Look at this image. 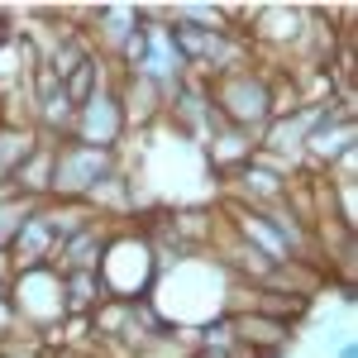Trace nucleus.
Masks as SVG:
<instances>
[{
	"label": "nucleus",
	"instance_id": "1",
	"mask_svg": "<svg viewBox=\"0 0 358 358\" xmlns=\"http://www.w3.org/2000/svg\"><path fill=\"white\" fill-rule=\"evenodd\" d=\"M96 277H101V287H106L110 301H148V292L158 282V253H153L148 234L134 220L110 229Z\"/></svg>",
	"mask_w": 358,
	"mask_h": 358
},
{
	"label": "nucleus",
	"instance_id": "2",
	"mask_svg": "<svg viewBox=\"0 0 358 358\" xmlns=\"http://www.w3.org/2000/svg\"><path fill=\"white\" fill-rule=\"evenodd\" d=\"M206 96H210L215 120L229 124V129H239V134H248V138H258L273 124V77L258 62H248L239 72H224V77H210Z\"/></svg>",
	"mask_w": 358,
	"mask_h": 358
},
{
	"label": "nucleus",
	"instance_id": "3",
	"mask_svg": "<svg viewBox=\"0 0 358 358\" xmlns=\"http://www.w3.org/2000/svg\"><path fill=\"white\" fill-rule=\"evenodd\" d=\"M115 172H120V153L91 148V143H77V138H57L53 143V187H48V201L86 206V196L96 192L101 182H110Z\"/></svg>",
	"mask_w": 358,
	"mask_h": 358
},
{
	"label": "nucleus",
	"instance_id": "4",
	"mask_svg": "<svg viewBox=\"0 0 358 358\" xmlns=\"http://www.w3.org/2000/svg\"><path fill=\"white\" fill-rule=\"evenodd\" d=\"M5 296L15 306V320L24 334H57L67 325V306H62V273L57 268H24L10 273Z\"/></svg>",
	"mask_w": 358,
	"mask_h": 358
},
{
	"label": "nucleus",
	"instance_id": "5",
	"mask_svg": "<svg viewBox=\"0 0 358 358\" xmlns=\"http://www.w3.org/2000/svg\"><path fill=\"white\" fill-rule=\"evenodd\" d=\"M115 82H120V72H115V77L101 86L86 106H77V115H72V134H67V138L91 143V148H110V153H120V143L129 138V124H124V106H120Z\"/></svg>",
	"mask_w": 358,
	"mask_h": 358
},
{
	"label": "nucleus",
	"instance_id": "6",
	"mask_svg": "<svg viewBox=\"0 0 358 358\" xmlns=\"http://www.w3.org/2000/svg\"><path fill=\"white\" fill-rule=\"evenodd\" d=\"M53 248H57L53 220H48V210H43V201H38V206L29 210V220L20 224V234L10 239L5 258L15 263V273H24V268H48V263H53Z\"/></svg>",
	"mask_w": 358,
	"mask_h": 358
},
{
	"label": "nucleus",
	"instance_id": "7",
	"mask_svg": "<svg viewBox=\"0 0 358 358\" xmlns=\"http://www.w3.org/2000/svg\"><path fill=\"white\" fill-rule=\"evenodd\" d=\"M234 325V339L253 349L258 358H282L292 344H296V325L277 320V315H258V310H244V315H229Z\"/></svg>",
	"mask_w": 358,
	"mask_h": 358
},
{
	"label": "nucleus",
	"instance_id": "8",
	"mask_svg": "<svg viewBox=\"0 0 358 358\" xmlns=\"http://www.w3.org/2000/svg\"><path fill=\"white\" fill-rule=\"evenodd\" d=\"M110 229H115L110 220H91L86 229H77L72 239H62V244L53 248V263H48V268H57V273H96Z\"/></svg>",
	"mask_w": 358,
	"mask_h": 358
},
{
	"label": "nucleus",
	"instance_id": "9",
	"mask_svg": "<svg viewBox=\"0 0 358 358\" xmlns=\"http://www.w3.org/2000/svg\"><path fill=\"white\" fill-rule=\"evenodd\" d=\"M53 143L57 138L38 134V143L29 148V158L15 167L10 177V192L24 196V201H48V187H53Z\"/></svg>",
	"mask_w": 358,
	"mask_h": 358
},
{
	"label": "nucleus",
	"instance_id": "10",
	"mask_svg": "<svg viewBox=\"0 0 358 358\" xmlns=\"http://www.w3.org/2000/svg\"><path fill=\"white\" fill-rule=\"evenodd\" d=\"M101 301H106V287H101L96 273H62V306H67V320H86Z\"/></svg>",
	"mask_w": 358,
	"mask_h": 358
},
{
	"label": "nucleus",
	"instance_id": "11",
	"mask_svg": "<svg viewBox=\"0 0 358 358\" xmlns=\"http://www.w3.org/2000/svg\"><path fill=\"white\" fill-rule=\"evenodd\" d=\"M34 143H38V129L34 124H5L0 129V192H10V177L29 158Z\"/></svg>",
	"mask_w": 358,
	"mask_h": 358
},
{
	"label": "nucleus",
	"instance_id": "12",
	"mask_svg": "<svg viewBox=\"0 0 358 358\" xmlns=\"http://www.w3.org/2000/svg\"><path fill=\"white\" fill-rule=\"evenodd\" d=\"M34 206H38V201H24V196H15V192H0V258H5L10 239L20 234V224L29 220Z\"/></svg>",
	"mask_w": 358,
	"mask_h": 358
},
{
	"label": "nucleus",
	"instance_id": "13",
	"mask_svg": "<svg viewBox=\"0 0 358 358\" xmlns=\"http://www.w3.org/2000/svg\"><path fill=\"white\" fill-rule=\"evenodd\" d=\"M15 330H20V320H15V306H10V296L0 292V344H5V339H10Z\"/></svg>",
	"mask_w": 358,
	"mask_h": 358
},
{
	"label": "nucleus",
	"instance_id": "14",
	"mask_svg": "<svg viewBox=\"0 0 358 358\" xmlns=\"http://www.w3.org/2000/svg\"><path fill=\"white\" fill-rule=\"evenodd\" d=\"M15 38H20V29H10V20L0 15V48H15Z\"/></svg>",
	"mask_w": 358,
	"mask_h": 358
},
{
	"label": "nucleus",
	"instance_id": "15",
	"mask_svg": "<svg viewBox=\"0 0 358 358\" xmlns=\"http://www.w3.org/2000/svg\"><path fill=\"white\" fill-rule=\"evenodd\" d=\"M334 358H358V339H339L334 344Z\"/></svg>",
	"mask_w": 358,
	"mask_h": 358
},
{
	"label": "nucleus",
	"instance_id": "16",
	"mask_svg": "<svg viewBox=\"0 0 358 358\" xmlns=\"http://www.w3.org/2000/svg\"><path fill=\"white\" fill-rule=\"evenodd\" d=\"M182 358H206V354H196V349H187V354H182Z\"/></svg>",
	"mask_w": 358,
	"mask_h": 358
},
{
	"label": "nucleus",
	"instance_id": "17",
	"mask_svg": "<svg viewBox=\"0 0 358 358\" xmlns=\"http://www.w3.org/2000/svg\"><path fill=\"white\" fill-rule=\"evenodd\" d=\"M5 282H10V277H5V273H0V292H5Z\"/></svg>",
	"mask_w": 358,
	"mask_h": 358
}]
</instances>
